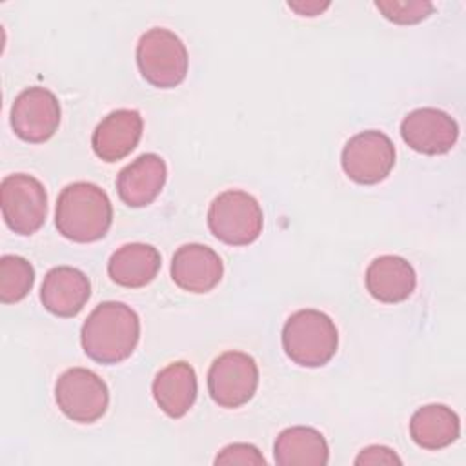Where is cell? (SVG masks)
<instances>
[{
    "instance_id": "obj_13",
    "label": "cell",
    "mask_w": 466,
    "mask_h": 466,
    "mask_svg": "<svg viewBox=\"0 0 466 466\" xmlns=\"http://www.w3.org/2000/svg\"><path fill=\"white\" fill-rule=\"evenodd\" d=\"M91 297V282L84 271L71 266H56L44 277L40 288L42 306L56 317H75Z\"/></svg>"
},
{
    "instance_id": "obj_21",
    "label": "cell",
    "mask_w": 466,
    "mask_h": 466,
    "mask_svg": "<svg viewBox=\"0 0 466 466\" xmlns=\"http://www.w3.org/2000/svg\"><path fill=\"white\" fill-rule=\"evenodd\" d=\"M35 284V269L29 260L18 255L0 258V300L15 304L22 300Z\"/></svg>"
},
{
    "instance_id": "obj_12",
    "label": "cell",
    "mask_w": 466,
    "mask_h": 466,
    "mask_svg": "<svg viewBox=\"0 0 466 466\" xmlns=\"http://www.w3.org/2000/svg\"><path fill=\"white\" fill-rule=\"evenodd\" d=\"M222 275L220 257L204 244H184L173 255L171 279L184 291L208 293L222 280Z\"/></svg>"
},
{
    "instance_id": "obj_19",
    "label": "cell",
    "mask_w": 466,
    "mask_h": 466,
    "mask_svg": "<svg viewBox=\"0 0 466 466\" xmlns=\"http://www.w3.org/2000/svg\"><path fill=\"white\" fill-rule=\"evenodd\" d=\"M279 466H324L329 450L324 435L309 426H291L279 433L273 444Z\"/></svg>"
},
{
    "instance_id": "obj_18",
    "label": "cell",
    "mask_w": 466,
    "mask_h": 466,
    "mask_svg": "<svg viewBox=\"0 0 466 466\" xmlns=\"http://www.w3.org/2000/svg\"><path fill=\"white\" fill-rule=\"evenodd\" d=\"M160 264V253L155 246L131 242L124 244L111 255L107 262V273L118 286L142 288L157 277Z\"/></svg>"
},
{
    "instance_id": "obj_4",
    "label": "cell",
    "mask_w": 466,
    "mask_h": 466,
    "mask_svg": "<svg viewBox=\"0 0 466 466\" xmlns=\"http://www.w3.org/2000/svg\"><path fill=\"white\" fill-rule=\"evenodd\" d=\"M262 226V208L246 191L228 189L209 204L208 228L224 244L248 246L258 238Z\"/></svg>"
},
{
    "instance_id": "obj_1",
    "label": "cell",
    "mask_w": 466,
    "mask_h": 466,
    "mask_svg": "<svg viewBox=\"0 0 466 466\" xmlns=\"http://www.w3.org/2000/svg\"><path fill=\"white\" fill-rule=\"evenodd\" d=\"M140 339V319L124 302L98 304L86 319L80 340L86 355L100 364H118L131 357Z\"/></svg>"
},
{
    "instance_id": "obj_3",
    "label": "cell",
    "mask_w": 466,
    "mask_h": 466,
    "mask_svg": "<svg viewBox=\"0 0 466 466\" xmlns=\"http://www.w3.org/2000/svg\"><path fill=\"white\" fill-rule=\"evenodd\" d=\"M339 346L335 322L319 309L295 311L282 328V348L299 366L320 368L328 364Z\"/></svg>"
},
{
    "instance_id": "obj_16",
    "label": "cell",
    "mask_w": 466,
    "mask_h": 466,
    "mask_svg": "<svg viewBox=\"0 0 466 466\" xmlns=\"http://www.w3.org/2000/svg\"><path fill=\"white\" fill-rule=\"evenodd\" d=\"M368 293L384 304H397L406 300L417 284L413 266L397 255H380L370 262L366 269Z\"/></svg>"
},
{
    "instance_id": "obj_23",
    "label": "cell",
    "mask_w": 466,
    "mask_h": 466,
    "mask_svg": "<svg viewBox=\"0 0 466 466\" xmlns=\"http://www.w3.org/2000/svg\"><path fill=\"white\" fill-rule=\"evenodd\" d=\"M215 464H253V466H264L266 459L258 451L257 446L248 442H235L226 448L215 457Z\"/></svg>"
},
{
    "instance_id": "obj_9",
    "label": "cell",
    "mask_w": 466,
    "mask_h": 466,
    "mask_svg": "<svg viewBox=\"0 0 466 466\" xmlns=\"http://www.w3.org/2000/svg\"><path fill=\"white\" fill-rule=\"evenodd\" d=\"M340 164L353 182L364 186L379 184L395 166V146L382 131H362L346 142Z\"/></svg>"
},
{
    "instance_id": "obj_2",
    "label": "cell",
    "mask_w": 466,
    "mask_h": 466,
    "mask_svg": "<svg viewBox=\"0 0 466 466\" xmlns=\"http://www.w3.org/2000/svg\"><path fill=\"white\" fill-rule=\"evenodd\" d=\"M113 222V206L107 193L91 182L66 186L56 200L55 226L73 242H95L106 237Z\"/></svg>"
},
{
    "instance_id": "obj_22",
    "label": "cell",
    "mask_w": 466,
    "mask_h": 466,
    "mask_svg": "<svg viewBox=\"0 0 466 466\" xmlns=\"http://www.w3.org/2000/svg\"><path fill=\"white\" fill-rule=\"evenodd\" d=\"M375 7L382 13L384 18L400 25L422 22L435 9V5L428 0H377Z\"/></svg>"
},
{
    "instance_id": "obj_10",
    "label": "cell",
    "mask_w": 466,
    "mask_h": 466,
    "mask_svg": "<svg viewBox=\"0 0 466 466\" xmlns=\"http://www.w3.org/2000/svg\"><path fill=\"white\" fill-rule=\"evenodd\" d=\"M60 102L46 87L24 89L11 106V127L29 144L49 140L60 126Z\"/></svg>"
},
{
    "instance_id": "obj_20",
    "label": "cell",
    "mask_w": 466,
    "mask_h": 466,
    "mask_svg": "<svg viewBox=\"0 0 466 466\" xmlns=\"http://www.w3.org/2000/svg\"><path fill=\"white\" fill-rule=\"evenodd\" d=\"M461 424L457 413L444 404H426L410 420L413 442L424 450H441L457 441Z\"/></svg>"
},
{
    "instance_id": "obj_17",
    "label": "cell",
    "mask_w": 466,
    "mask_h": 466,
    "mask_svg": "<svg viewBox=\"0 0 466 466\" xmlns=\"http://www.w3.org/2000/svg\"><path fill=\"white\" fill-rule=\"evenodd\" d=\"M153 397L167 417H184L197 399V375L193 366L178 360L162 368L153 379Z\"/></svg>"
},
{
    "instance_id": "obj_5",
    "label": "cell",
    "mask_w": 466,
    "mask_h": 466,
    "mask_svg": "<svg viewBox=\"0 0 466 466\" xmlns=\"http://www.w3.org/2000/svg\"><path fill=\"white\" fill-rule=\"evenodd\" d=\"M187 49L169 29L153 27L137 44V66L146 82L169 89L178 86L187 75Z\"/></svg>"
},
{
    "instance_id": "obj_8",
    "label": "cell",
    "mask_w": 466,
    "mask_h": 466,
    "mask_svg": "<svg viewBox=\"0 0 466 466\" xmlns=\"http://www.w3.org/2000/svg\"><path fill=\"white\" fill-rule=\"evenodd\" d=\"M257 386V362L244 351H226L209 366L208 391L213 402L220 408L244 406L255 395Z\"/></svg>"
},
{
    "instance_id": "obj_15",
    "label": "cell",
    "mask_w": 466,
    "mask_h": 466,
    "mask_svg": "<svg viewBox=\"0 0 466 466\" xmlns=\"http://www.w3.org/2000/svg\"><path fill=\"white\" fill-rule=\"evenodd\" d=\"M142 116L135 109L111 111L95 127L91 137L93 151L104 162H116L127 157L142 137Z\"/></svg>"
},
{
    "instance_id": "obj_24",
    "label": "cell",
    "mask_w": 466,
    "mask_h": 466,
    "mask_svg": "<svg viewBox=\"0 0 466 466\" xmlns=\"http://www.w3.org/2000/svg\"><path fill=\"white\" fill-rule=\"evenodd\" d=\"M400 462H402L400 457L391 448L379 446V444L364 448L355 459V464H400Z\"/></svg>"
},
{
    "instance_id": "obj_7",
    "label": "cell",
    "mask_w": 466,
    "mask_h": 466,
    "mask_svg": "<svg viewBox=\"0 0 466 466\" xmlns=\"http://www.w3.org/2000/svg\"><path fill=\"white\" fill-rule=\"evenodd\" d=\"M55 400L60 411L73 422L91 424L106 413L109 390L95 371L69 368L56 379Z\"/></svg>"
},
{
    "instance_id": "obj_25",
    "label": "cell",
    "mask_w": 466,
    "mask_h": 466,
    "mask_svg": "<svg viewBox=\"0 0 466 466\" xmlns=\"http://www.w3.org/2000/svg\"><path fill=\"white\" fill-rule=\"evenodd\" d=\"M288 5H289V9L297 11L302 16H317L324 9L329 7V2H324V4H320V2H288Z\"/></svg>"
},
{
    "instance_id": "obj_14",
    "label": "cell",
    "mask_w": 466,
    "mask_h": 466,
    "mask_svg": "<svg viewBox=\"0 0 466 466\" xmlns=\"http://www.w3.org/2000/svg\"><path fill=\"white\" fill-rule=\"evenodd\" d=\"M167 177L166 162L157 153H144L116 177L120 200L129 208L149 206L162 191Z\"/></svg>"
},
{
    "instance_id": "obj_11",
    "label": "cell",
    "mask_w": 466,
    "mask_h": 466,
    "mask_svg": "<svg viewBox=\"0 0 466 466\" xmlns=\"http://www.w3.org/2000/svg\"><path fill=\"white\" fill-rule=\"evenodd\" d=\"M400 137L417 153L442 155L455 146L459 126L446 111L419 107L402 118Z\"/></svg>"
},
{
    "instance_id": "obj_6",
    "label": "cell",
    "mask_w": 466,
    "mask_h": 466,
    "mask_svg": "<svg viewBox=\"0 0 466 466\" xmlns=\"http://www.w3.org/2000/svg\"><path fill=\"white\" fill-rule=\"evenodd\" d=\"M2 217L7 228L18 235L36 233L47 217V193L33 175L13 173L0 184Z\"/></svg>"
}]
</instances>
